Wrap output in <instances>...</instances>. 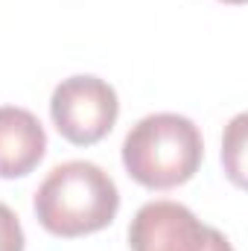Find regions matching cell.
<instances>
[{
	"mask_svg": "<svg viewBox=\"0 0 248 251\" xmlns=\"http://www.w3.org/2000/svg\"><path fill=\"white\" fill-rule=\"evenodd\" d=\"M120 210L114 178L91 161L59 164L35 190V216L53 237L76 240L111 225Z\"/></svg>",
	"mask_w": 248,
	"mask_h": 251,
	"instance_id": "1",
	"label": "cell"
},
{
	"mask_svg": "<svg viewBox=\"0 0 248 251\" xmlns=\"http://www.w3.org/2000/svg\"><path fill=\"white\" fill-rule=\"evenodd\" d=\"M204 158L198 126L184 114H149L131 126L123 140L125 173L149 190H173L187 184Z\"/></svg>",
	"mask_w": 248,
	"mask_h": 251,
	"instance_id": "2",
	"label": "cell"
},
{
	"mask_svg": "<svg viewBox=\"0 0 248 251\" xmlns=\"http://www.w3.org/2000/svg\"><path fill=\"white\" fill-rule=\"evenodd\" d=\"M50 114L67 143L94 146L117 123V91L99 76H70L56 85Z\"/></svg>",
	"mask_w": 248,
	"mask_h": 251,
	"instance_id": "3",
	"label": "cell"
},
{
	"mask_svg": "<svg viewBox=\"0 0 248 251\" xmlns=\"http://www.w3.org/2000/svg\"><path fill=\"white\" fill-rule=\"evenodd\" d=\"M131 251H234L216 228L204 225L178 201H149L128 225Z\"/></svg>",
	"mask_w": 248,
	"mask_h": 251,
	"instance_id": "4",
	"label": "cell"
},
{
	"mask_svg": "<svg viewBox=\"0 0 248 251\" xmlns=\"http://www.w3.org/2000/svg\"><path fill=\"white\" fill-rule=\"evenodd\" d=\"M47 152L41 120L18 105H0V178L29 176Z\"/></svg>",
	"mask_w": 248,
	"mask_h": 251,
	"instance_id": "5",
	"label": "cell"
},
{
	"mask_svg": "<svg viewBox=\"0 0 248 251\" xmlns=\"http://www.w3.org/2000/svg\"><path fill=\"white\" fill-rule=\"evenodd\" d=\"M24 228L18 216L0 201V251H24Z\"/></svg>",
	"mask_w": 248,
	"mask_h": 251,
	"instance_id": "6",
	"label": "cell"
},
{
	"mask_svg": "<svg viewBox=\"0 0 248 251\" xmlns=\"http://www.w3.org/2000/svg\"><path fill=\"white\" fill-rule=\"evenodd\" d=\"M225 3H246V0H225Z\"/></svg>",
	"mask_w": 248,
	"mask_h": 251,
	"instance_id": "7",
	"label": "cell"
}]
</instances>
